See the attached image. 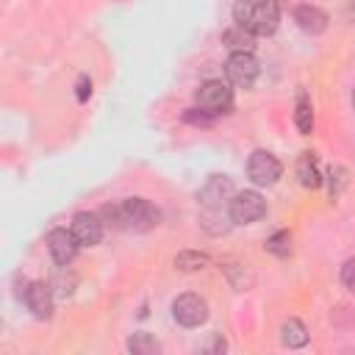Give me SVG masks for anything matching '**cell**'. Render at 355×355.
I'll return each mask as SVG.
<instances>
[{
  "label": "cell",
  "instance_id": "cell-1",
  "mask_svg": "<svg viewBox=\"0 0 355 355\" xmlns=\"http://www.w3.org/2000/svg\"><path fill=\"white\" fill-rule=\"evenodd\" d=\"M100 216L105 225H111L116 230H136V233L155 227L161 219L158 208L144 197H128L119 202H105L100 208Z\"/></svg>",
  "mask_w": 355,
  "mask_h": 355
},
{
  "label": "cell",
  "instance_id": "cell-2",
  "mask_svg": "<svg viewBox=\"0 0 355 355\" xmlns=\"http://www.w3.org/2000/svg\"><path fill=\"white\" fill-rule=\"evenodd\" d=\"M233 22L252 36H272L280 25V6L277 0H236Z\"/></svg>",
  "mask_w": 355,
  "mask_h": 355
},
{
  "label": "cell",
  "instance_id": "cell-3",
  "mask_svg": "<svg viewBox=\"0 0 355 355\" xmlns=\"http://www.w3.org/2000/svg\"><path fill=\"white\" fill-rule=\"evenodd\" d=\"M194 103L197 108L208 111L211 116H222V114H230L233 108V89L219 80V78H211V80H202L194 92Z\"/></svg>",
  "mask_w": 355,
  "mask_h": 355
},
{
  "label": "cell",
  "instance_id": "cell-4",
  "mask_svg": "<svg viewBox=\"0 0 355 355\" xmlns=\"http://www.w3.org/2000/svg\"><path fill=\"white\" fill-rule=\"evenodd\" d=\"M230 219L233 225H252L258 219L266 216V200L255 191V189H244V191H236L230 197Z\"/></svg>",
  "mask_w": 355,
  "mask_h": 355
},
{
  "label": "cell",
  "instance_id": "cell-5",
  "mask_svg": "<svg viewBox=\"0 0 355 355\" xmlns=\"http://www.w3.org/2000/svg\"><path fill=\"white\" fill-rule=\"evenodd\" d=\"M280 175H283V166L269 150H255L247 158V178L255 186H272V183H277Z\"/></svg>",
  "mask_w": 355,
  "mask_h": 355
},
{
  "label": "cell",
  "instance_id": "cell-6",
  "mask_svg": "<svg viewBox=\"0 0 355 355\" xmlns=\"http://www.w3.org/2000/svg\"><path fill=\"white\" fill-rule=\"evenodd\" d=\"M258 72L261 67L252 53H230V58L225 61V75L239 89H250L258 80Z\"/></svg>",
  "mask_w": 355,
  "mask_h": 355
},
{
  "label": "cell",
  "instance_id": "cell-7",
  "mask_svg": "<svg viewBox=\"0 0 355 355\" xmlns=\"http://www.w3.org/2000/svg\"><path fill=\"white\" fill-rule=\"evenodd\" d=\"M172 316L178 324L183 327H200L205 319H208V305L200 294H180L175 302H172Z\"/></svg>",
  "mask_w": 355,
  "mask_h": 355
},
{
  "label": "cell",
  "instance_id": "cell-8",
  "mask_svg": "<svg viewBox=\"0 0 355 355\" xmlns=\"http://www.w3.org/2000/svg\"><path fill=\"white\" fill-rule=\"evenodd\" d=\"M103 216H100V211L94 214V211H78L75 216H72V225H69V230L75 233V239H78V244L80 247H94V244H100V239H103Z\"/></svg>",
  "mask_w": 355,
  "mask_h": 355
},
{
  "label": "cell",
  "instance_id": "cell-9",
  "mask_svg": "<svg viewBox=\"0 0 355 355\" xmlns=\"http://www.w3.org/2000/svg\"><path fill=\"white\" fill-rule=\"evenodd\" d=\"M78 239H75V233L72 230H67V227H53L50 233H47V250H50V258L58 263V266H67L75 255H78Z\"/></svg>",
  "mask_w": 355,
  "mask_h": 355
},
{
  "label": "cell",
  "instance_id": "cell-10",
  "mask_svg": "<svg viewBox=\"0 0 355 355\" xmlns=\"http://www.w3.org/2000/svg\"><path fill=\"white\" fill-rule=\"evenodd\" d=\"M22 297H25L28 311H31L36 319H50V313H53V288H50V283L33 280V283L25 286Z\"/></svg>",
  "mask_w": 355,
  "mask_h": 355
},
{
  "label": "cell",
  "instance_id": "cell-11",
  "mask_svg": "<svg viewBox=\"0 0 355 355\" xmlns=\"http://www.w3.org/2000/svg\"><path fill=\"white\" fill-rule=\"evenodd\" d=\"M233 194H236L233 191V183L225 175H214L197 191V202H200V208H208V205H230V197Z\"/></svg>",
  "mask_w": 355,
  "mask_h": 355
},
{
  "label": "cell",
  "instance_id": "cell-12",
  "mask_svg": "<svg viewBox=\"0 0 355 355\" xmlns=\"http://www.w3.org/2000/svg\"><path fill=\"white\" fill-rule=\"evenodd\" d=\"M294 22L302 33H311V36H319L327 31V14L319 8V6H311V3H302L294 8Z\"/></svg>",
  "mask_w": 355,
  "mask_h": 355
},
{
  "label": "cell",
  "instance_id": "cell-13",
  "mask_svg": "<svg viewBox=\"0 0 355 355\" xmlns=\"http://www.w3.org/2000/svg\"><path fill=\"white\" fill-rule=\"evenodd\" d=\"M297 178L305 189H319L322 186V172H319V164H316V155L313 153H302L300 161H297Z\"/></svg>",
  "mask_w": 355,
  "mask_h": 355
},
{
  "label": "cell",
  "instance_id": "cell-14",
  "mask_svg": "<svg viewBox=\"0 0 355 355\" xmlns=\"http://www.w3.org/2000/svg\"><path fill=\"white\" fill-rule=\"evenodd\" d=\"M280 341H283L286 347H291V349L305 347V344H308V330H305V324H302L300 319H286V322L280 324Z\"/></svg>",
  "mask_w": 355,
  "mask_h": 355
},
{
  "label": "cell",
  "instance_id": "cell-15",
  "mask_svg": "<svg viewBox=\"0 0 355 355\" xmlns=\"http://www.w3.org/2000/svg\"><path fill=\"white\" fill-rule=\"evenodd\" d=\"M294 125H297V130L302 136H308L311 128H313V108H311V100H308L305 92L297 94V103H294Z\"/></svg>",
  "mask_w": 355,
  "mask_h": 355
},
{
  "label": "cell",
  "instance_id": "cell-16",
  "mask_svg": "<svg viewBox=\"0 0 355 355\" xmlns=\"http://www.w3.org/2000/svg\"><path fill=\"white\" fill-rule=\"evenodd\" d=\"M252 39H255V36H252L250 31L239 28V25L222 33V42H225L233 53H252V47H255V42H252Z\"/></svg>",
  "mask_w": 355,
  "mask_h": 355
},
{
  "label": "cell",
  "instance_id": "cell-17",
  "mask_svg": "<svg viewBox=\"0 0 355 355\" xmlns=\"http://www.w3.org/2000/svg\"><path fill=\"white\" fill-rule=\"evenodd\" d=\"M208 263H211V258L205 252H197V250H183V252L175 255V266L180 272H197V269H202Z\"/></svg>",
  "mask_w": 355,
  "mask_h": 355
},
{
  "label": "cell",
  "instance_id": "cell-18",
  "mask_svg": "<svg viewBox=\"0 0 355 355\" xmlns=\"http://www.w3.org/2000/svg\"><path fill=\"white\" fill-rule=\"evenodd\" d=\"M128 349H130L133 355H155V352L161 349V344H158L150 333H133V336L128 338Z\"/></svg>",
  "mask_w": 355,
  "mask_h": 355
},
{
  "label": "cell",
  "instance_id": "cell-19",
  "mask_svg": "<svg viewBox=\"0 0 355 355\" xmlns=\"http://www.w3.org/2000/svg\"><path fill=\"white\" fill-rule=\"evenodd\" d=\"M272 255H288L291 252V236H288V230H277V233H272L269 239H266V244H263Z\"/></svg>",
  "mask_w": 355,
  "mask_h": 355
},
{
  "label": "cell",
  "instance_id": "cell-20",
  "mask_svg": "<svg viewBox=\"0 0 355 355\" xmlns=\"http://www.w3.org/2000/svg\"><path fill=\"white\" fill-rule=\"evenodd\" d=\"M183 119L191 122V125H211V122H214V116H211L208 111H202V108H189V111L183 114Z\"/></svg>",
  "mask_w": 355,
  "mask_h": 355
},
{
  "label": "cell",
  "instance_id": "cell-21",
  "mask_svg": "<svg viewBox=\"0 0 355 355\" xmlns=\"http://www.w3.org/2000/svg\"><path fill=\"white\" fill-rule=\"evenodd\" d=\"M341 283H344V288H349L355 294V258L344 261V266H341Z\"/></svg>",
  "mask_w": 355,
  "mask_h": 355
},
{
  "label": "cell",
  "instance_id": "cell-22",
  "mask_svg": "<svg viewBox=\"0 0 355 355\" xmlns=\"http://www.w3.org/2000/svg\"><path fill=\"white\" fill-rule=\"evenodd\" d=\"M89 97H92V80L83 75V78L78 80V100H80V103H86Z\"/></svg>",
  "mask_w": 355,
  "mask_h": 355
},
{
  "label": "cell",
  "instance_id": "cell-23",
  "mask_svg": "<svg viewBox=\"0 0 355 355\" xmlns=\"http://www.w3.org/2000/svg\"><path fill=\"white\" fill-rule=\"evenodd\" d=\"M225 347H227V344H225V338H222L219 333H214V336H211V341H208V344H202V349H208V352H225Z\"/></svg>",
  "mask_w": 355,
  "mask_h": 355
},
{
  "label": "cell",
  "instance_id": "cell-24",
  "mask_svg": "<svg viewBox=\"0 0 355 355\" xmlns=\"http://www.w3.org/2000/svg\"><path fill=\"white\" fill-rule=\"evenodd\" d=\"M352 108H355V89H352Z\"/></svg>",
  "mask_w": 355,
  "mask_h": 355
}]
</instances>
